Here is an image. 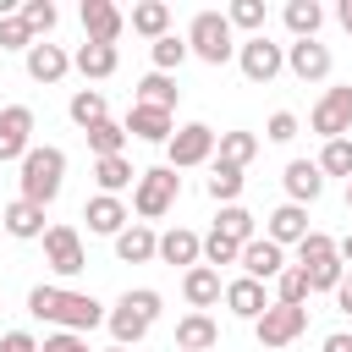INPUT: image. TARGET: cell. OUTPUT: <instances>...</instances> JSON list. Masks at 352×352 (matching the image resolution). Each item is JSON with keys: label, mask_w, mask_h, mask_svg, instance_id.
Masks as SVG:
<instances>
[{"label": "cell", "mask_w": 352, "mask_h": 352, "mask_svg": "<svg viewBox=\"0 0 352 352\" xmlns=\"http://www.w3.org/2000/svg\"><path fill=\"white\" fill-rule=\"evenodd\" d=\"M0 220H6V236H16V242H44V209L38 204H28V198H11L6 209H0Z\"/></svg>", "instance_id": "17"}, {"label": "cell", "mask_w": 352, "mask_h": 352, "mask_svg": "<svg viewBox=\"0 0 352 352\" xmlns=\"http://www.w3.org/2000/svg\"><path fill=\"white\" fill-rule=\"evenodd\" d=\"M308 126L330 143V138H346L352 132V82H341V88H324L319 94V104L308 110Z\"/></svg>", "instance_id": "8"}, {"label": "cell", "mask_w": 352, "mask_h": 352, "mask_svg": "<svg viewBox=\"0 0 352 352\" xmlns=\"http://www.w3.org/2000/svg\"><path fill=\"white\" fill-rule=\"evenodd\" d=\"M308 330V308H292V302H270L258 319H253V336H258V346H292L297 336Z\"/></svg>", "instance_id": "7"}, {"label": "cell", "mask_w": 352, "mask_h": 352, "mask_svg": "<svg viewBox=\"0 0 352 352\" xmlns=\"http://www.w3.org/2000/svg\"><path fill=\"white\" fill-rule=\"evenodd\" d=\"M236 258H242V242H231V236H220V231H209V236H204V264H209V270L236 264Z\"/></svg>", "instance_id": "42"}, {"label": "cell", "mask_w": 352, "mask_h": 352, "mask_svg": "<svg viewBox=\"0 0 352 352\" xmlns=\"http://www.w3.org/2000/svg\"><path fill=\"white\" fill-rule=\"evenodd\" d=\"M44 264H50L55 275H82V270H88L77 226H50V231H44Z\"/></svg>", "instance_id": "10"}, {"label": "cell", "mask_w": 352, "mask_h": 352, "mask_svg": "<svg viewBox=\"0 0 352 352\" xmlns=\"http://www.w3.org/2000/svg\"><path fill=\"white\" fill-rule=\"evenodd\" d=\"M308 231H314V226H308V209H302V204H280V209H270V220H264V236L280 242V248H297Z\"/></svg>", "instance_id": "18"}, {"label": "cell", "mask_w": 352, "mask_h": 352, "mask_svg": "<svg viewBox=\"0 0 352 352\" xmlns=\"http://www.w3.org/2000/svg\"><path fill=\"white\" fill-rule=\"evenodd\" d=\"M182 297L192 302V314L214 308V302L226 297V280H220V270H209V264H192V270L182 275Z\"/></svg>", "instance_id": "19"}, {"label": "cell", "mask_w": 352, "mask_h": 352, "mask_svg": "<svg viewBox=\"0 0 352 352\" xmlns=\"http://www.w3.org/2000/svg\"><path fill=\"white\" fill-rule=\"evenodd\" d=\"M330 253H341L330 231H308V236L297 242V264H314V258H330Z\"/></svg>", "instance_id": "44"}, {"label": "cell", "mask_w": 352, "mask_h": 352, "mask_svg": "<svg viewBox=\"0 0 352 352\" xmlns=\"http://www.w3.org/2000/svg\"><path fill=\"white\" fill-rule=\"evenodd\" d=\"M302 275H308V286L314 292H336L341 280H346V264H341V253H330V258H314V264H297Z\"/></svg>", "instance_id": "37"}, {"label": "cell", "mask_w": 352, "mask_h": 352, "mask_svg": "<svg viewBox=\"0 0 352 352\" xmlns=\"http://www.w3.org/2000/svg\"><path fill=\"white\" fill-rule=\"evenodd\" d=\"M330 66H336L330 44H319V38H292V44H286V72H292L297 82H324Z\"/></svg>", "instance_id": "9"}, {"label": "cell", "mask_w": 352, "mask_h": 352, "mask_svg": "<svg viewBox=\"0 0 352 352\" xmlns=\"http://www.w3.org/2000/svg\"><path fill=\"white\" fill-rule=\"evenodd\" d=\"M104 324H110V336H116V346H138V341H143V336L154 330V324H148V319H143V314H138L132 302H116Z\"/></svg>", "instance_id": "28"}, {"label": "cell", "mask_w": 352, "mask_h": 352, "mask_svg": "<svg viewBox=\"0 0 352 352\" xmlns=\"http://www.w3.org/2000/svg\"><path fill=\"white\" fill-rule=\"evenodd\" d=\"M336 22H341V28H346V38H352V0H341V6H336Z\"/></svg>", "instance_id": "51"}, {"label": "cell", "mask_w": 352, "mask_h": 352, "mask_svg": "<svg viewBox=\"0 0 352 352\" xmlns=\"http://www.w3.org/2000/svg\"><path fill=\"white\" fill-rule=\"evenodd\" d=\"M116 258H121V264H148V258H160V236H154V226L132 220V226L116 236Z\"/></svg>", "instance_id": "24"}, {"label": "cell", "mask_w": 352, "mask_h": 352, "mask_svg": "<svg viewBox=\"0 0 352 352\" xmlns=\"http://www.w3.org/2000/svg\"><path fill=\"white\" fill-rule=\"evenodd\" d=\"M214 341H220V324L209 314H182L176 319V346L182 352H209Z\"/></svg>", "instance_id": "26"}, {"label": "cell", "mask_w": 352, "mask_h": 352, "mask_svg": "<svg viewBox=\"0 0 352 352\" xmlns=\"http://www.w3.org/2000/svg\"><path fill=\"white\" fill-rule=\"evenodd\" d=\"M258 154V138L253 132H242V126H231V132H220V143H214V160L220 165H236V170H248V160Z\"/></svg>", "instance_id": "31"}, {"label": "cell", "mask_w": 352, "mask_h": 352, "mask_svg": "<svg viewBox=\"0 0 352 352\" xmlns=\"http://www.w3.org/2000/svg\"><path fill=\"white\" fill-rule=\"evenodd\" d=\"M138 176H143V170H132V160H126V154L94 160V182H99V192H110V198H121L126 187H138Z\"/></svg>", "instance_id": "25"}, {"label": "cell", "mask_w": 352, "mask_h": 352, "mask_svg": "<svg viewBox=\"0 0 352 352\" xmlns=\"http://www.w3.org/2000/svg\"><path fill=\"white\" fill-rule=\"evenodd\" d=\"M33 44H38V38L28 33V22H22L16 11H11V16H0V50H16V55H28Z\"/></svg>", "instance_id": "43"}, {"label": "cell", "mask_w": 352, "mask_h": 352, "mask_svg": "<svg viewBox=\"0 0 352 352\" xmlns=\"http://www.w3.org/2000/svg\"><path fill=\"white\" fill-rule=\"evenodd\" d=\"M121 126H126V138H143V143H170V138H176V110H154V104H132Z\"/></svg>", "instance_id": "14"}, {"label": "cell", "mask_w": 352, "mask_h": 352, "mask_svg": "<svg viewBox=\"0 0 352 352\" xmlns=\"http://www.w3.org/2000/svg\"><path fill=\"white\" fill-rule=\"evenodd\" d=\"M132 33H143L148 44L165 38V33H170V6H165V0H138V6H132Z\"/></svg>", "instance_id": "29"}, {"label": "cell", "mask_w": 352, "mask_h": 352, "mask_svg": "<svg viewBox=\"0 0 352 352\" xmlns=\"http://www.w3.org/2000/svg\"><path fill=\"white\" fill-rule=\"evenodd\" d=\"M236 264H242V275H248V280H275V275L286 270V248H280V242H270V236H253V242L242 248V258H236Z\"/></svg>", "instance_id": "15"}, {"label": "cell", "mask_w": 352, "mask_h": 352, "mask_svg": "<svg viewBox=\"0 0 352 352\" xmlns=\"http://www.w3.org/2000/svg\"><path fill=\"white\" fill-rule=\"evenodd\" d=\"M297 126H302V121H297L292 110H275V116L264 121V138H270V143H292V138H297Z\"/></svg>", "instance_id": "46"}, {"label": "cell", "mask_w": 352, "mask_h": 352, "mask_svg": "<svg viewBox=\"0 0 352 352\" xmlns=\"http://www.w3.org/2000/svg\"><path fill=\"white\" fill-rule=\"evenodd\" d=\"M88 148H94V160L121 154V148H126V126H121V121H99V126H88Z\"/></svg>", "instance_id": "39"}, {"label": "cell", "mask_w": 352, "mask_h": 352, "mask_svg": "<svg viewBox=\"0 0 352 352\" xmlns=\"http://www.w3.org/2000/svg\"><path fill=\"white\" fill-rule=\"evenodd\" d=\"M66 116L88 132V126H99V121H110V99L99 94V88H77L72 94V104H66Z\"/></svg>", "instance_id": "30"}, {"label": "cell", "mask_w": 352, "mask_h": 352, "mask_svg": "<svg viewBox=\"0 0 352 352\" xmlns=\"http://www.w3.org/2000/svg\"><path fill=\"white\" fill-rule=\"evenodd\" d=\"M121 302H132V308H138V314H143L148 324H154V319L165 314V297H160L154 286H138V292H121Z\"/></svg>", "instance_id": "45"}, {"label": "cell", "mask_w": 352, "mask_h": 352, "mask_svg": "<svg viewBox=\"0 0 352 352\" xmlns=\"http://www.w3.org/2000/svg\"><path fill=\"white\" fill-rule=\"evenodd\" d=\"M104 352H132V346H104Z\"/></svg>", "instance_id": "53"}, {"label": "cell", "mask_w": 352, "mask_h": 352, "mask_svg": "<svg viewBox=\"0 0 352 352\" xmlns=\"http://www.w3.org/2000/svg\"><path fill=\"white\" fill-rule=\"evenodd\" d=\"M220 302H226V308H231L236 319H248V324H253V319H258V314L270 308V297H264V280H248V275L226 280V297H220Z\"/></svg>", "instance_id": "22"}, {"label": "cell", "mask_w": 352, "mask_h": 352, "mask_svg": "<svg viewBox=\"0 0 352 352\" xmlns=\"http://www.w3.org/2000/svg\"><path fill=\"white\" fill-rule=\"evenodd\" d=\"M226 22H231V28H242L248 38H253V33H264V0H231V6H226Z\"/></svg>", "instance_id": "41"}, {"label": "cell", "mask_w": 352, "mask_h": 352, "mask_svg": "<svg viewBox=\"0 0 352 352\" xmlns=\"http://www.w3.org/2000/svg\"><path fill=\"white\" fill-rule=\"evenodd\" d=\"M280 182H286V204H302V209L324 192V170H319V160H292V165L280 170Z\"/></svg>", "instance_id": "16"}, {"label": "cell", "mask_w": 352, "mask_h": 352, "mask_svg": "<svg viewBox=\"0 0 352 352\" xmlns=\"http://www.w3.org/2000/svg\"><path fill=\"white\" fill-rule=\"evenodd\" d=\"M319 170H324V176H346V182H352V138H330V143L319 148Z\"/></svg>", "instance_id": "40"}, {"label": "cell", "mask_w": 352, "mask_h": 352, "mask_svg": "<svg viewBox=\"0 0 352 352\" xmlns=\"http://www.w3.org/2000/svg\"><path fill=\"white\" fill-rule=\"evenodd\" d=\"M214 143H220V132H214V126H204V121H187V126H176V138L165 143V165H170V170L214 165Z\"/></svg>", "instance_id": "5"}, {"label": "cell", "mask_w": 352, "mask_h": 352, "mask_svg": "<svg viewBox=\"0 0 352 352\" xmlns=\"http://www.w3.org/2000/svg\"><path fill=\"white\" fill-rule=\"evenodd\" d=\"M22 66H28V77H33V82H60V77L72 72V55H66L60 44H50V38H44V44H33V50L22 55Z\"/></svg>", "instance_id": "20"}, {"label": "cell", "mask_w": 352, "mask_h": 352, "mask_svg": "<svg viewBox=\"0 0 352 352\" xmlns=\"http://www.w3.org/2000/svg\"><path fill=\"white\" fill-rule=\"evenodd\" d=\"M0 352H38V341H33L28 330H6V336H0Z\"/></svg>", "instance_id": "48"}, {"label": "cell", "mask_w": 352, "mask_h": 352, "mask_svg": "<svg viewBox=\"0 0 352 352\" xmlns=\"http://www.w3.org/2000/svg\"><path fill=\"white\" fill-rule=\"evenodd\" d=\"M187 50H192L204 66H226V60H236V28L226 22V11H198L192 28H187Z\"/></svg>", "instance_id": "3"}, {"label": "cell", "mask_w": 352, "mask_h": 352, "mask_svg": "<svg viewBox=\"0 0 352 352\" xmlns=\"http://www.w3.org/2000/svg\"><path fill=\"white\" fill-rule=\"evenodd\" d=\"M236 66H242L248 82H275L286 72V44H275L270 33H253V38L236 44Z\"/></svg>", "instance_id": "6"}, {"label": "cell", "mask_w": 352, "mask_h": 352, "mask_svg": "<svg viewBox=\"0 0 352 352\" xmlns=\"http://www.w3.org/2000/svg\"><path fill=\"white\" fill-rule=\"evenodd\" d=\"M0 231H6V220H0Z\"/></svg>", "instance_id": "55"}, {"label": "cell", "mask_w": 352, "mask_h": 352, "mask_svg": "<svg viewBox=\"0 0 352 352\" xmlns=\"http://www.w3.org/2000/svg\"><path fill=\"white\" fill-rule=\"evenodd\" d=\"M16 187H22L16 198L50 209V204L60 198V187H66V148H55V143H33L28 160L16 165Z\"/></svg>", "instance_id": "2"}, {"label": "cell", "mask_w": 352, "mask_h": 352, "mask_svg": "<svg viewBox=\"0 0 352 352\" xmlns=\"http://www.w3.org/2000/svg\"><path fill=\"white\" fill-rule=\"evenodd\" d=\"M38 352H94V346H88V336H77V330H55V336L38 341Z\"/></svg>", "instance_id": "47"}, {"label": "cell", "mask_w": 352, "mask_h": 352, "mask_svg": "<svg viewBox=\"0 0 352 352\" xmlns=\"http://www.w3.org/2000/svg\"><path fill=\"white\" fill-rule=\"evenodd\" d=\"M308 297H314V286H308V275H302L297 264H286V270L275 275V302H292V308H308Z\"/></svg>", "instance_id": "38"}, {"label": "cell", "mask_w": 352, "mask_h": 352, "mask_svg": "<svg viewBox=\"0 0 352 352\" xmlns=\"http://www.w3.org/2000/svg\"><path fill=\"white\" fill-rule=\"evenodd\" d=\"M176 99H182V88H176V77H165V72H148V77H138V88H132V104L176 110Z\"/></svg>", "instance_id": "27"}, {"label": "cell", "mask_w": 352, "mask_h": 352, "mask_svg": "<svg viewBox=\"0 0 352 352\" xmlns=\"http://www.w3.org/2000/svg\"><path fill=\"white\" fill-rule=\"evenodd\" d=\"M242 187H248V176H242L236 165H220V160L209 165V182H204V192H209L220 209H226V204H236V198H242Z\"/></svg>", "instance_id": "32"}, {"label": "cell", "mask_w": 352, "mask_h": 352, "mask_svg": "<svg viewBox=\"0 0 352 352\" xmlns=\"http://www.w3.org/2000/svg\"><path fill=\"white\" fill-rule=\"evenodd\" d=\"M148 55H154V72H165V77H170L192 50H187V33H165V38H154V44H148Z\"/></svg>", "instance_id": "36"}, {"label": "cell", "mask_w": 352, "mask_h": 352, "mask_svg": "<svg viewBox=\"0 0 352 352\" xmlns=\"http://www.w3.org/2000/svg\"><path fill=\"white\" fill-rule=\"evenodd\" d=\"M72 66L88 77V82H104V77H116V66H121V50L116 44H77V55H72Z\"/></svg>", "instance_id": "23"}, {"label": "cell", "mask_w": 352, "mask_h": 352, "mask_svg": "<svg viewBox=\"0 0 352 352\" xmlns=\"http://www.w3.org/2000/svg\"><path fill=\"white\" fill-rule=\"evenodd\" d=\"M176 198H182V176H176L170 165H148V170L138 176V187H132V209H138L143 226L160 220V214H170Z\"/></svg>", "instance_id": "4"}, {"label": "cell", "mask_w": 352, "mask_h": 352, "mask_svg": "<svg viewBox=\"0 0 352 352\" xmlns=\"http://www.w3.org/2000/svg\"><path fill=\"white\" fill-rule=\"evenodd\" d=\"M16 16L28 22V33H33L38 44H44V38L55 33V22H60V11H55L50 0H22V6H16Z\"/></svg>", "instance_id": "35"}, {"label": "cell", "mask_w": 352, "mask_h": 352, "mask_svg": "<svg viewBox=\"0 0 352 352\" xmlns=\"http://www.w3.org/2000/svg\"><path fill=\"white\" fill-rule=\"evenodd\" d=\"M336 248H341V264H352V231H346V236H341Z\"/></svg>", "instance_id": "52"}, {"label": "cell", "mask_w": 352, "mask_h": 352, "mask_svg": "<svg viewBox=\"0 0 352 352\" xmlns=\"http://www.w3.org/2000/svg\"><path fill=\"white\" fill-rule=\"evenodd\" d=\"M286 28H292V38H319V22H324V6L319 0H286Z\"/></svg>", "instance_id": "33"}, {"label": "cell", "mask_w": 352, "mask_h": 352, "mask_svg": "<svg viewBox=\"0 0 352 352\" xmlns=\"http://www.w3.org/2000/svg\"><path fill=\"white\" fill-rule=\"evenodd\" d=\"M346 209H352V182H346Z\"/></svg>", "instance_id": "54"}, {"label": "cell", "mask_w": 352, "mask_h": 352, "mask_svg": "<svg viewBox=\"0 0 352 352\" xmlns=\"http://www.w3.org/2000/svg\"><path fill=\"white\" fill-rule=\"evenodd\" d=\"M28 314H33V319H44V324L77 330V336H88L94 324H104V319H110V308H104L99 297H88V292H66V286H44V280L28 292Z\"/></svg>", "instance_id": "1"}, {"label": "cell", "mask_w": 352, "mask_h": 352, "mask_svg": "<svg viewBox=\"0 0 352 352\" xmlns=\"http://www.w3.org/2000/svg\"><path fill=\"white\" fill-rule=\"evenodd\" d=\"M214 231H220V236H231V242H242V248H248V242H253V236H258V220H253V214H248V209H242V204H226V209H220V220H214Z\"/></svg>", "instance_id": "34"}, {"label": "cell", "mask_w": 352, "mask_h": 352, "mask_svg": "<svg viewBox=\"0 0 352 352\" xmlns=\"http://www.w3.org/2000/svg\"><path fill=\"white\" fill-rule=\"evenodd\" d=\"M160 258H165V264H182V275H187L192 264H204V236L187 231V226H170V231L160 236Z\"/></svg>", "instance_id": "21"}, {"label": "cell", "mask_w": 352, "mask_h": 352, "mask_svg": "<svg viewBox=\"0 0 352 352\" xmlns=\"http://www.w3.org/2000/svg\"><path fill=\"white\" fill-rule=\"evenodd\" d=\"M319 352H352V336H346V330H330V336L319 341Z\"/></svg>", "instance_id": "49"}, {"label": "cell", "mask_w": 352, "mask_h": 352, "mask_svg": "<svg viewBox=\"0 0 352 352\" xmlns=\"http://www.w3.org/2000/svg\"><path fill=\"white\" fill-rule=\"evenodd\" d=\"M336 308H341V314H352V270H346V280L336 286Z\"/></svg>", "instance_id": "50"}, {"label": "cell", "mask_w": 352, "mask_h": 352, "mask_svg": "<svg viewBox=\"0 0 352 352\" xmlns=\"http://www.w3.org/2000/svg\"><path fill=\"white\" fill-rule=\"evenodd\" d=\"M77 16H82V33H88V44H116V38L126 33V16H121V6H110V0H82V6H77Z\"/></svg>", "instance_id": "12"}, {"label": "cell", "mask_w": 352, "mask_h": 352, "mask_svg": "<svg viewBox=\"0 0 352 352\" xmlns=\"http://www.w3.org/2000/svg\"><path fill=\"white\" fill-rule=\"evenodd\" d=\"M82 220H88L94 236H110V242H116V236L132 226V209H126L121 198H110V192H94V198L82 204Z\"/></svg>", "instance_id": "13"}, {"label": "cell", "mask_w": 352, "mask_h": 352, "mask_svg": "<svg viewBox=\"0 0 352 352\" xmlns=\"http://www.w3.org/2000/svg\"><path fill=\"white\" fill-rule=\"evenodd\" d=\"M28 148H33V110L28 104H6L0 110V165L6 160H28Z\"/></svg>", "instance_id": "11"}]
</instances>
